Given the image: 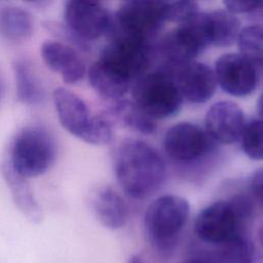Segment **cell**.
Masks as SVG:
<instances>
[{
    "mask_svg": "<svg viewBox=\"0 0 263 263\" xmlns=\"http://www.w3.org/2000/svg\"><path fill=\"white\" fill-rule=\"evenodd\" d=\"M114 171L122 191L134 199L155 193L165 180V163L158 151L141 140L128 139L117 148Z\"/></svg>",
    "mask_w": 263,
    "mask_h": 263,
    "instance_id": "obj_1",
    "label": "cell"
},
{
    "mask_svg": "<svg viewBox=\"0 0 263 263\" xmlns=\"http://www.w3.org/2000/svg\"><path fill=\"white\" fill-rule=\"evenodd\" d=\"M57 152L55 139L45 126L28 124L13 137L6 160L20 176L35 178L51 167Z\"/></svg>",
    "mask_w": 263,
    "mask_h": 263,
    "instance_id": "obj_2",
    "label": "cell"
},
{
    "mask_svg": "<svg viewBox=\"0 0 263 263\" xmlns=\"http://www.w3.org/2000/svg\"><path fill=\"white\" fill-rule=\"evenodd\" d=\"M252 214V201L245 195H235L229 200H217L198 213L194 232L202 241L219 246L243 233Z\"/></svg>",
    "mask_w": 263,
    "mask_h": 263,
    "instance_id": "obj_3",
    "label": "cell"
},
{
    "mask_svg": "<svg viewBox=\"0 0 263 263\" xmlns=\"http://www.w3.org/2000/svg\"><path fill=\"white\" fill-rule=\"evenodd\" d=\"M130 91L133 102L154 120L175 115L183 103L175 77L166 71L146 72L133 82Z\"/></svg>",
    "mask_w": 263,
    "mask_h": 263,
    "instance_id": "obj_4",
    "label": "cell"
},
{
    "mask_svg": "<svg viewBox=\"0 0 263 263\" xmlns=\"http://www.w3.org/2000/svg\"><path fill=\"white\" fill-rule=\"evenodd\" d=\"M189 214L188 201L174 194L162 195L148 205L144 216V227L148 238L157 250L172 249L186 225Z\"/></svg>",
    "mask_w": 263,
    "mask_h": 263,
    "instance_id": "obj_5",
    "label": "cell"
},
{
    "mask_svg": "<svg viewBox=\"0 0 263 263\" xmlns=\"http://www.w3.org/2000/svg\"><path fill=\"white\" fill-rule=\"evenodd\" d=\"M167 1L133 0L120 4L115 23L120 36L149 43L166 23Z\"/></svg>",
    "mask_w": 263,
    "mask_h": 263,
    "instance_id": "obj_6",
    "label": "cell"
},
{
    "mask_svg": "<svg viewBox=\"0 0 263 263\" xmlns=\"http://www.w3.org/2000/svg\"><path fill=\"white\" fill-rule=\"evenodd\" d=\"M64 25L81 48H86L89 42L105 36L112 27L110 11L100 2L67 1L64 5Z\"/></svg>",
    "mask_w": 263,
    "mask_h": 263,
    "instance_id": "obj_7",
    "label": "cell"
},
{
    "mask_svg": "<svg viewBox=\"0 0 263 263\" xmlns=\"http://www.w3.org/2000/svg\"><path fill=\"white\" fill-rule=\"evenodd\" d=\"M198 13L189 22L176 27L160 40L158 47L160 54L178 68L194 62V59L209 47L199 24Z\"/></svg>",
    "mask_w": 263,
    "mask_h": 263,
    "instance_id": "obj_8",
    "label": "cell"
},
{
    "mask_svg": "<svg viewBox=\"0 0 263 263\" xmlns=\"http://www.w3.org/2000/svg\"><path fill=\"white\" fill-rule=\"evenodd\" d=\"M214 141L204 128L195 123L179 122L171 126L163 137L165 153L174 160L190 162L208 154Z\"/></svg>",
    "mask_w": 263,
    "mask_h": 263,
    "instance_id": "obj_9",
    "label": "cell"
},
{
    "mask_svg": "<svg viewBox=\"0 0 263 263\" xmlns=\"http://www.w3.org/2000/svg\"><path fill=\"white\" fill-rule=\"evenodd\" d=\"M214 72L217 83L232 97H247L257 86L258 74L255 65L239 53L228 52L220 55Z\"/></svg>",
    "mask_w": 263,
    "mask_h": 263,
    "instance_id": "obj_10",
    "label": "cell"
},
{
    "mask_svg": "<svg viewBox=\"0 0 263 263\" xmlns=\"http://www.w3.org/2000/svg\"><path fill=\"white\" fill-rule=\"evenodd\" d=\"M245 124L242 110L231 101H220L213 104L204 117L205 132L214 142L223 145L239 141Z\"/></svg>",
    "mask_w": 263,
    "mask_h": 263,
    "instance_id": "obj_11",
    "label": "cell"
},
{
    "mask_svg": "<svg viewBox=\"0 0 263 263\" xmlns=\"http://www.w3.org/2000/svg\"><path fill=\"white\" fill-rule=\"evenodd\" d=\"M174 77L182 98L194 104L212 99L218 85L214 70L195 61L179 67Z\"/></svg>",
    "mask_w": 263,
    "mask_h": 263,
    "instance_id": "obj_12",
    "label": "cell"
},
{
    "mask_svg": "<svg viewBox=\"0 0 263 263\" xmlns=\"http://www.w3.org/2000/svg\"><path fill=\"white\" fill-rule=\"evenodd\" d=\"M101 55L118 65L134 81L146 73L151 61L149 43L120 35L104 48Z\"/></svg>",
    "mask_w": 263,
    "mask_h": 263,
    "instance_id": "obj_13",
    "label": "cell"
},
{
    "mask_svg": "<svg viewBox=\"0 0 263 263\" xmlns=\"http://www.w3.org/2000/svg\"><path fill=\"white\" fill-rule=\"evenodd\" d=\"M40 54L45 65L60 74L64 82L68 84L79 82L86 74L82 58L73 46L66 42L47 40L41 45Z\"/></svg>",
    "mask_w": 263,
    "mask_h": 263,
    "instance_id": "obj_14",
    "label": "cell"
},
{
    "mask_svg": "<svg viewBox=\"0 0 263 263\" xmlns=\"http://www.w3.org/2000/svg\"><path fill=\"white\" fill-rule=\"evenodd\" d=\"M86 74L91 87L109 100H120L134 82L118 65L102 55L90 65Z\"/></svg>",
    "mask_w": 263,
    "mask_h": 263,
    "instance_id": "obj_15",
    "label": "cell"
},
{
    "mask_svg": "<svg viewBox=\"0 0 263 263\" xmlns=\"http://www.w3.org/2000/svg\"><path fill=\"white\" fill-rule=\"evenodd\" d=\"M52 100L62 126L82 140L93 118L85 102L78 95L64 87L53 90Z\"/></svg>",
    "mask_w": 263,
    "mask_h": 263,
    "instance_id": "obj_16",
    "label": "cell"
},
{
    "mask_svg": "<svg viewBox=\"0 0 263 263\" xmlns=\"http://www.w3.org/2000/svg\"><path fill=\"white\" fill-rule=\"evenodd\" d=\"M198 18L209 46L229 47L237 40L239 20L226 9L199 11Z\"/></svg>",
    "mask_w": 263,
    "mask_h": 263,
    "instance_id": "obj_17",
    "label": "cell"
},
{
    "mask_svg": "<svg viewBox=\"0 0 263 263\" xmlns=\"http://www.w3.org/2000/svg\"><path fill=\"white\" fill-rule=\"evenodd\" d=\"M90 205L97 219L109 229H119L127 221V204L110 186L102 185L92 190Z\"/></svg>",
    "mask_w": 263,
    "mask_h": 263,
    "instance_id": "obj_18",
    "label": "cell"
},
{
    "mask_svg": "<svg viewBox=\"0 0 263 263\" xmlns=\"http://www.w3.org/2000/svg\"><path fill=\"white\" fill-rule=\"evenodd\" d=\"M2 174L16 208L29 221L39 223L42 220V211L27 179L15 173L6 159L2 163Z\"/></svg>",
    "mask_w": 263,
    "mask_h": 263,
    "instance_id": "obj_19",
    "label": "cell"
},
{
    "mask_svg": "<svg viewBox=\"0 0 263 263\" xmlns=\"http://www.w3.org/2000/svg\"><path fill=\"white\" fill-rule=\"evenodd\" d=\"M34 32L32 14L18 6L0 5V36L9 41L28 40Z\"/></svg>",
    "mask_w": 263,
    "mask_h": 263,
    "instance_id": "obj_20",
    "label": "cell"
},
{
    "mask_svg": "<svg viewBox=\"0 0 263 263\" xmlns=\"http://www.w3.org/2000/svg\"><path fill=\"white\" fill-rule=\"evenodd\" d=\"M114 124V122L129 128L134 132L150 135L156 129L155 120L141 110L133 101L117 100L108 110L106 115Z\"/></svg>",
    "mask_w": 263,
    "mask_h": 263,
    "instance_id": "obj_21",
    "label": "cell"
},
{
    "mask_svg": "<svg viewBox=\"0 0 263 263\" xmlns=\"http://www.w3.org/2000/svg\"><path fill=\"white\" fill-rule=\"evenodd\" d=\"M17 100L27 106L39 104L44 97L41 82L32 65L25 59H16L12 64Z\"/></svg>",
    "mask_w": 263,
    "mask_h": 263,
    "instance_id": "obj_22",
    "label": "cell"
},
{
    "mask_svg": "<svg viewBox=\"0 0 263 263\" xmlns=\"http://www.w3.org/2000/svg\"><path fill=\"white\" fill-rule=\"evenodd\" d=\"M216 253L221 263H254L255 261L254 245L245 232L219 245Z\"/></svg>",
    "mask_w": 263,
    "mask_h": 263,
    "instance_id": "obj_23",
    "label": "cell"
},
{
    "mask_svg": "<svg viewBox=\"0 0 263 263\" xmlns=\"http://www.w3.org/2000/svg\"><path fill=\"white\" fill-rule=\"evenodd\" d=\"M236 42L239 54L254 65L263 64V26L251 25L240 29Z\"/></svg>",
    "mask_w": 263,
    "mask_h": 263,
    "instance_id": "obj_24",
    "label": "cell"
},
{
    "mask_svg": "<svg viewBox=\"0 0 263 263\" xmlns=\"http://www.w3.org/2000/svg\"><path fill=\"white\" fill-rule=\"evenodd\" d=\"M243 153L251 159L263 160V121L254 119L245 124L240 136Z\"/></svg>",
    "mask_w": 263,
    "mask_h": 263,
    "instance_id": "obj_25",
    "label": "cell"
},
{
    "mask_svg": "<svg viewBox=\"0 0 263 263\" xmlns=\"http://www.w3.org/2000/svg\"><path fill=\"white\" fill-rule=\"evenodd\" d=\"M199 6L195 1H174L167 2L166 22L175 23L178 26L192 20L198 12Z\"/></svg>",
    "mask_w": 263,
    "mask_h": 263,
    "instance_id": "obj_26",
    "label": "cell"
},
{
    "mask_svg": "<svg viewBox=\"0 0 263 263\" xmlns=\"http://www.w3.org/2000/svg\"><path fill=\"white\" fill-rule=\"evenodd\" d=\"M225 9L232 14L252 13L263 9V1H243V0H229L223 2Z\"/></svg>",
    "mask_w": 263,
    "mask_h": 263,
    "instance_id": "obj_27",
    "label": "cell"
},
{
    "mask_svg": "<svg viewBox=\"0 0 263 263\" xmlns=\"http://www.w3.org/2000/svg\"><path fill=\"white\" fill-rule=\"evenodd\" d=\"M249 188L253 197L263 205V167L254 172L249 182Z\"/></svg>",
    "mask_w": 263,
    "mask_h": 263,
    "instance_id": "obj_28",
    "label": "cell"
},
{
    "mask_svg": "<svg viewBox=\"0 0 263 263\" xmlns=\"http://www.w3.org/2000/svg\"><path fill=\"white\" fill-rule=\"evenodd\" d=\"M184 263H221L216 251L199 252L189 257Z\"/></svg>",
    "mask_w": 263,
    "mask_h": 263,
    "instance_id": "obj_29",
    "label": "cell"
},
{
    "mask_svg": "<svg viewBox=\"0 0 263 263\" xmlns=\"http://www.w3.org/2000/svg\"><path fill=\"white\" fill-rule=\"evenodd\" d=\"M257 112L260 116V120L263 121V92L259 96L257 101Z\"/></svg>",
    "mask_w": 263,
    "mask_h": 263,
    "instance_id": "obj_30",
    "label": "cell"
},
{
    "mask_svg": "<svg viewBox=\"0 0 263 263\" xmlns=\"http://www.w3.org/2000/svg\"><path fill=\"white\" fill-rule=\"evenodd\" d=\"M127 263H146V261L140 257L139 255H133L129 259H128V262Z\"/></svg>",
    "mask_w": 263,
    "mask_h": 263,
    "instance_id": "obj_31",
    "label": "cell"
},
{
    "mask_svg": "<svg viewBox=\"0 0 263 263\" xmlns=\"http://www.w3.org/2000/svg\"><path fill=\"white\" fill-rule=\"evenodd\" d=\"M258 238H259V241H260L261 246L263 247V224L261 225V227L258 230Z\"/></svg>",
    "mask_w": 263,
    "mask_h": 263,
    "instance_id": "obj_32",
    "label": "cell"
},
{
    "mask_svg": "<svg viewBox=\"0 0 263 263\" xmlns=\"http://www.w3.org/2000/svg\"><path fill=\"white\" fill-rule=\"evenodd\" d=\"M0 95H1V83H0Z\"/></svg>",
    "mask_w": 263,
    "mask_h": 263,
    "instance_id": "obj_33",
    "label": "cell"
}]
</instances>
